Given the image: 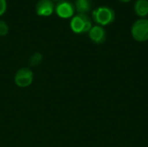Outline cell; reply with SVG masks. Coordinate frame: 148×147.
Segmentation results:
<instances>
[{"instance_id": "1", "label": "cell", "mask_w": 148, "mask_h": 147, "mask_svg": "<svg viewBox=\"0 0 148 147\" xmlns=\"http://www.w3.org/2000/svg\"><path fill=\"white\" fill-rule=\"evenodd\" d=\"M92 18L97 25L107 26L112 23L115 19L114 10L108 6H100L93 10Z\"/></svg>"}, {"instance_id": "2", "label": "cell", "mask_w": 148, "mask_h": 147, "mask_svg": "<svg viewBox=\"0 0 148 147\" xmlns=\"http://www.w3.org/2000/svg\"><path fill=\"white\" fill-rule=\"evenodd\" d=\"M70 28L76 34L88 32L92 28V20L87 14L78 13L71 18Z\"/></svg>"}, {"instance_id": "3", "label": "cell", "mask_w": 148, "mask_h": 147, "mask_svg": "<svg viewBox=\"0 0 148 147\" xmlns=\"http://www.w3.org/2000/svg\"><path fill=\"white\" fill-rule=\"evenodd\" d=\"M131 34L133 38L140 42L148 40V19L140 18L136 20L131 28Z\"/></svg>"}, {"instance_id": "4", "label": "cell", "mask_w": 148, "mask_h": 147, "mask_svg": "<svg viewBox=\"0 0 148 147\" xmlns=\"http://www.w3.org/2000/svg\"><path fill=\"white\" fill-rule=\"evenodd\" d=\"M33 81H34V73L29 68H19L14 75L15 84L22 88L29 87L32 84Z\"/></svg>"}, {"instance_id": "5", "label": "cell", "mask_w": 148, "mask_h": 147, "mask_svg": "<svg viewBox=\"0 0 148 147\" xmlns=\"http://www.w3.org/2000/svg\"><path fill=\"white\" fill-rule=\"evenodd\" d=\"M56 12L62 18H69L75 13V6L69 1H61L56 5Z\"/></svg>"}, {"instance_id": "6", "label": "cell", "mask_w": 148, "mask_h": 147, "mask_svg": "<svg viewBox=\"0 0 148 147\" xmlns=\"http://www.w3.org/2000/svg\"><path fill=\"white\" fill-rule=\"evenodd\" d=\"M88 36H89L90 40L97 44L103 43L107 37L106 30L104 29L102 26H100V25L92 26V28L88 31Z\"/></svg>"}, {"instance_id": "7", "label": "cell", "mask_w": 148, "mask_h": 147, "mask_svg": "<svg viewBox=\"0 0 148 147\" xmlns=\"http://www.w3.org/2000/svg\"><path fill=\"white\" fill-rule=\"evenodd\" d=\"M55 10L52 0H39L36 5V12L39 16H50Z\"/></svg>"}, {"instance_id": "8", "label": "cell", "mask_w": 148, "mask_h": 147, "mask_svg": "<svg viewBox=\"0 0 148 147\" xmlns=\"http://www.w3.org/2000/svg\"><path fill=\"white\" fill-rule=\"evenodd\" d=\"M137 16L144 18L148 16V0H137L134 6Z\"/></svg>"}, {"instance_id": "9", "label": "cell", "mask_w": 148, "mask_h": 147, "mask_svg": "<svg viewBox=\"0 0 148 147\" xmlns=\"http://www.w3.org/2000/svg\"><path fill=\"white\" fill-rule=\"evenodd\" d=\"M75 9L78 13H88L91 10L89 0H75Z\"/></svg>"}, {"instance_id": "10", "label": "cell", "mask_w": 148, "mask_h": 147, "mask_svg": "<svg viewBox=\"0 0 148 147\" xmlns=\"http://www.w3.org/2000/svg\"><path fill=\"white\" fill-rule=\"evenodd\" d=\"M42 61V55L36 52V53H34L29 59V64L31 66H37L41 63V62Z\"/></svg>"}, {"instance_id": "11", "label": "cell", "mask_w": 148, "mask_h": 147, "mask_svg": "<svg viewBox=\"0 0 148 147\" xmlns=\"http://www.w3.org/2000/svg\"><path fill=\"white\" fill-rule=\"evenodd\" d=\"M9 32V27L7 25V23L0 19V36H6Z\"/></svg>"}, {"instance_id": "12", "label": "cell", "mask_w": 148, "mask_h": 147, "mask_svg": "<svg viewBox=\"0 0 148 147\" xmlns=\"http://www.w3.org/2000/svg\"><path fill=\"white\" fill-rule=\"evenodd\" d=\"M7 3L6 0H0V16L6 11Z\"/></svg>"}, {"instance_id": "13", "label": "cell", "mask_w": 148, "mask_h": 147, "mask_svg": "<svg viewBox=\"0 0 148 147\" xmlns=\"http://www.w3.org/2000/svg\"><path fill=\"white\" fill-rule=\"evenodd\" d=\"M118 1H121V2H122V3H128V2H130V1H132V0H118Z\"/></svg>"}]
</instances>
